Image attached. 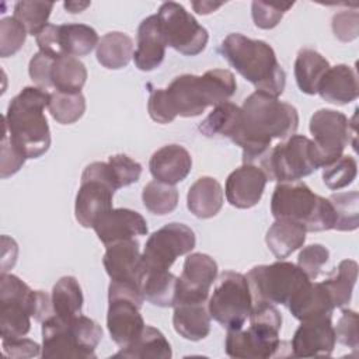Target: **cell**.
Segmentation results:
<instances>
[{
	"label": "cell",
	"instance_id": "cell-1",
	"mask_svg": "<svg viewBox=\"0 0 359 359\" xmlns=\"http://www.w3.org/2000/svg\"><path fill=\"white\" fill-rule=\"evenodd\" d=\"M236 88V77L226 69H212L202 76L181 74L167 88L151 90L147 111L157 123H170L177 116H198L208 107L229 101Z\"/></svg>",
	"mask_w": 359,
	"mask_h": 359
},
{
	"label": "cell",
	"instance_id": "cell-2",
	"mask_svg": "<svg viewBox=\"0 0 359 359\" xmlns=\"http://www.w3.org/2000/svg\"><path fill=\"white\" fill-rule=\"evenodd\" d=\"M240 108V128L231 142L243 149V164L258 165L272 140H285L297 130V109L269 94L255 91Z\"/></svg>",
	"mask_w": 359,
	"mask_h": 359
},
{
	"label": "cell",
	"instance_id": "cell-3",
	"mask_svg": "<svg viewBox=\"0 0 359 359\" xmlns=\"http://www.w3.org/2000/svg\"><path fill=\"white\" fill-rule=\"evenodd\" d=\"M50 93L41 87H24L8 104L3 116V132L27 158H38L50 146V130L43 114Z\"/></svg>",
	"mask_w": 359,
	"mask_h": 359
},
{
	"label": "cell",
	"instance_id": "cell-4",
	"mask_svg": "<svg viewBox=\"0 0 359 359\" xmlns=\"http://www.w3.org/2000/svg\"><path fill=\"white\" fill-rule=\"evenodd\" d=\"M219 50L257 91L276 98L283 93L286 73L279 65L275 50L265 41L233 32L222 41Z\"/></svg>",
	"mask_w": 359,
	"mask_h": 359
},
{
	"label": "cell",
	"instance_id": "cell-5",
	"mask_svg": "<svg viewBox=\"0 0 359 359\" xmlns=\"http://www.w3.org/2000/svg\"><path fill=\"white\" fill-rule=\"evenodd\" d=\"M53 314L46 292L32 290L13 273L0 276V334L1 339L20 338L29 332L31 317L43 323Z\"/></svg>",
	"mask_w": 359,
	"mask_h": 359
},
{
	"label": "cell",
	"instance_id": "cell-6",
	"mask_svg": "<svg viewBox=\"0 0 359 359\" xmlns=\"http://www.w3.org/2000/svg\"><path fill=\"white\" fill-rule=\"evenodd\" d=\"M247 330H229L224 349L230 358L268 359L283 356L280 352L286 342L280 341L282 316L275 304L254 302Z\"/></svg>",
	"mask_w": 359,
	"mask_h": 359
},
{
	"label": "cell",
	"instance_id": "cell-7",
	"mask_svg": "<svg viewBox=\"0 0 359 359\" xmlns=\"http://www.w3.org/2000/svg\"><path fill=\"white\" fill-rule=\"evenodd\" d=\"M102 338L101 325L87 316L63 320L52 314L42 323L43 359H95Z\"/></svg>",
	"mask_w": 359,
	"mask_h": 359
},
{
	"label": "cell",
	"instance_id": "cell-8",
	"mask_svg": "<svg viewBox=\"0 0 359 359\" xmlns=\"http://www.w3.org/2000/svg\"><path fill=\"white\" fill-rule=\"evenodd\" d=\"M271 213L276 220L302 224L306 231L334 229V210L328 198L314 194L304 182H279L271 198Z\"/></svg>",
	"mask_w": 359,
	"mask_h": 359
},
{
	"label": "cell",
	"instance_id": "cell-9",
	"mask_svg": "<svg viewBox=\"0 0 359 359\" xmlns=\"http://www.w3.org/2000/svg\"><path fill=\"white\" fill-rule=\"evenodd\" d=\"M258 167L265 172L268 181L294 182L320 168V161L311 139L292 135L271 147Z\"/></svg>",
	"mask_w": 359,
	"mask_h": 359
},
{
	"label": "cell",
	"instance_id": "cell-10",
	"mask_svg": "<svg viewBox=\"0 0 359 359\" xmlns=\"http://www.w3.org/2000/svg\"><path fill=\"white\" fill-rule=\"evenodd\" d=\"M143 302V293L136 283L111 280L107 327L111 339L119 348L129 346L142 334L146 325L140 314Z\"/></svg>",
	"mask_w": 359,
	"mask_h": 359
},
{
	"label": "cell",
	"instance_id": "cell-11",
	"mask_svg": "<svg viewBox=\"0 0 359 359\" xmlns=\"http://www.w3.org/2000/svg\"><path fill=\"white\" fill-rule=\"evenodd\" d=\"M252 303L268 302L287 306L292 297L310 282L309 276L294 264L276 261L269 265H257L245 275Z\"/></svg>",
	"mask_w": 359,
	"mask_h": 359
},
{
	"label": "cell",
	"instance_id": "cell-12",
	"mask_svg": "<svg viewBox=\"0 0 359 359\" xmlns=\"http://www.w3.org/2000/svg\"><path fill=\"white\" fill-rule=\"evenodd\" d=\"M119 189L108 163L94 161L88 164L80 181L76 195L74 215L79 224L88 229L108 210L112 209L115 191Z\"/></svg>",
	"mask_w": 359,
	"mask_h": 359
},
{
	"label": "cell",
	"instance_id": "cell-13",
	"mask_svg": "<svg viewBox=\"0 0 359 359\" xmlns=\"http://www.w3.org/2000/svg\"><path fill=\"white\" fill-rule=\"evenodd\" d=\"M251 309L252 296L245 275L234 271L220 273L208 302L210 317L227 331L238 330L250 317Z\"/></svg>",
	"mask_w": 359,
	"mask_h": 359
},
{
	"label": "cell",
	"instance_id": "cell-14",
	"mask_svg": "<svg viewBox=\"0 0 359 359\" xmlns=\"http://www.w3.org/2000/svg\"><path fill=\"white\" fill-rule=\"evenodd\" d=\"M157 18L167 46L185 56H196L206 48L209 39L206 28L180 3H163L157 11Z\"/></svg>",
	"mask_w": 359,
	"mask_h": 359
},
{
	"label": "cell",
	"instance_id": "cell-15",
	"mask_svg": "<svg viewBox=\"0 0 359 359\" xmlns=\"http://www.w3.org/2000/svg\"><path fill=\"white\" fill-rule=\"evenodd\" d=\"M195 233L184 223H168L151 233L140 257V268L168 271L180 255L194 250Z\"/></svg>",
	"mask_w": 359,
	"mask_h": 359
},
{
	"label": "cell",
	"instance_id": "cell-16",
	"mask_svg": "<svg viewBox=\"0 0 359 359\" xmlns=\"http://www.w3.org/2000/svg\"><path fill=\"white\" fill-rule=\"evenodd\" d=\"M310 132L318 156L320 167H325L338 160L351 136V121L345 114L335 109H318L310 118Z\"/></svg>",
	"mask_w": 359,
	"mask_h": 359
},
{
	"label": "cell",
	"instance_id": "cell-17",
	"mask_svg": "<svg viewBox=\"0 0 359 359\" xmlns=\"http://www.w3.org/2000/svg\"><path fill=\"white\" fill-rule=\"evenodd\" d=\"M35 39L39 50L55 59L86 56L100 42L97 31L86 24H48Z\"/></svg>",
	"mask_w": 359,
	"mask_h": 359
},
{
	"label": "cell",
	"instance_id": "cell-18",
	"mask_svg": "<svg viewBox=\"0 0 359 359\" xmlns=\"http://www.w3.org/2000/svg\"><path fill=\"white\" fill-rule=\"evenodd\" d=\"M216 278L217 264L212 257L202 252L189 254L177 280L174 306L178 303H206Z\"/></svg>",
	"mask_w": 359,
	"mask_h": 359
},
{
	"label": "cell",
	"instance_id": "cell-19",
	"mask_svg": "<svg viewBox=\"0 0 359 359\" xmlns=\"http://www.w3.org/2000/svg\"><path fill=\"white\" fill-rule=\"evenodd\" d=\"M335 342L331 317L304 320L292 338L290 353L294 358L330 356L335 348Z\"/></svg>",
	"mask_w": 359,
	"mask_h": 359
},
{
	"label": "cell",
	"instance_id": "cell-20",
	"mask_svg": "<svg viewBox=\"0 0 359 359\" xmlns=\"http://www.w3.org/2000/svg\"><path fill=\"white\" fill-rule=\"evenodd\" d=\"M266 182L268 178L258 165L243 164L231 171L226 180L227 202L238 209H250L261 201Z\"/></svg>",
	"mask_w": 359,
	"mask_h": 359
},
{
	"label": "cell",
	"instance_id": "cell-21",
	"mask_svg": "<svg viewBox=\"0 0 359 359\" xmlns=\"http://www.w3.org/2000/svg\"><path fill=\"white\" fill-rule=\"evenodd\" d=\"M93 229L105 247L121 240L147 234L146 219L139 212L126 208H112L94 223Z\"/></svg>",
	"mask_w": 359,
	"mask_h": 359
},
{
	"label": "cell",
	"instance_id": "cell-22",
	"mask_svg": "<svg viewBox=\"0 0 359 359\" xmlns=\"http://www.w3.org/2000/svg\"><path fill=\"white\" fill-rule=\"evenodd\" d=\"M140 245L135 238L121 240L107 245L102 264L111 280L130 282L136 283L140 287Z\"/></svg>",
	"mask_w": 359,
	"mask_h": 359
},
{
	"label": "cell",
	"instance_id": "cell-23",
	"mask_svg": "<svg viewBox=\"0 0 359 359\" xmlns=\"http://www.w3.org/2000/svg\"><path fill=\"white\" fill-rule=\"evenodd\" d=\"M149 168L154 180L175 185L184 181L191 172L192 157L185 147L167 144L151 154Z\"/></svg>",
	"mask_w": 359,
	"mask_h": 359
},
{
	"label": "cell",
	"instance_id": "cell-24",
	"mask_svg": "<svg viewBox=\"0 0 359 359\" xmlns=\"http://www.w3.org/2000/svg\"><path fill=\"white\" fill-rule=\"evenodd\" d=\"M165 48L167 43L157 14L146 17L137 29V48L133 52L136 67L142 72L154 70L164 60Z\"/></svg>",
	"mask_w": 359,
	"mask_h": 359
},
{
	"label": "cell",
	"instance_id": "cell-25",
	"mask_svg": "<svg viewBox=\"0 0 359 359\" xmlns=\"http://www.w3.org/2000/svg\"><path fill=\"white\" fill-rule=\"evenodd\" d=\"M286 307L299 321L331 317L335 309L325 286L321 282L311 280L292 297Z\"/></svg>",
	"mask_w": 359,
	"mask_h": 359
},
{
	"label": "cell",
	"instance_id": "cell-26",
	"mask_svg": "<svg viewBox=\"0 0 359 359\" xmlns=\"http://www.w3.org/2000/svg\"><path fill=\"white\" fill-rule=\"evenodd\" d=\"M317 94L323 100L338 105L355 101L359 94L356 72L348 65L330 67L318 84Z\"/></svg>",
	"mask_w": 359,
	"mask_h": 359
},
{
	"label": "cell",
	"instance_id": "cell-27",
	"mask_svg": "<svg viewBox=\"0 0 359 359\" xmlns=\"http://www.w3.org/2000/svg\"><path fill=\"white\" fill-rule=\"evenodd\" d=\"M224 201V194L220 182L213 177L198 178L188 191L187 206L189 212L199 219L216 216Z\"/></svg>",
	"mask_w": 359,
	"mask_h": 359
},
{
	"label": "cell",
	"instance_id": "cell-28",
	"mask_svg": "<svg viewBox=\"0 0 359 359\" xmlns=\"http://www.w3.org/2000/svg\"><path fill=\"white\" fill-rule=\"evenodd\" d=\"M210 318L206 303H178L174 306V330L188 341L206 338L210 332Z\"/></svg>",
	"mask_w": 359,
	"mask_h": 359
},
{
	"label": "cell",
	"instance_id": "cell-29",
	"mask_svg": "<svg viewBox=\"0 0 359 359\" xmlns=\"http://www.w3.org/2000/svg\"><path fill=\"white\" fill-rule=\"evenodd\" d=\"M178 278L170 271L139 269V285L144 300L158 307H174Z\"/></svg>",
	"mask_w": 359,
	"mask_h": 359
},
{
	"label": "cell",
	"instance_id": "cell-30",
	"mask_svg": "<svg viewBox=\"0 0 359 359\" xmlns=\"http://www.w3.org/2000/svg\"><path fill=\"white\" fill-rule=\"evenodd\" d=\"M172 356L171 345L161 331L151 325H144L142 334L126 348H121L114 358L130 359H170Z\"/></svg>",
	"mask_w": 359,
	"mask_h": 359
},
{
	"label": "cell",
	"instance_id": "cell-31",
	"mask_svg": "<svg viewBox=\"0 0 359 359\" xmlns=\"http://www.w3.org/2000/svg\"><path fill=\"white\" fill-rule=\"evenodd\" d=\"M330 67L328 60L317 50L300 49L294 60V77L300 91L309 95L317 94L318 84Z\"/></svg>",
	"mask_w": 359,
	"mask_h": 359
},
{
	"label": "cell",
	"instance_id": "cell-32",
	"mask_svg": "<svg viewBox=\"0 0 359 359\" xmlns=\"http://www.w3.org/2000/svg\"><path fill=\"white\" fill-rule=\"evenodd\" d=\"M306 233V229L299 223L290 220H275L266 231L265 243L278 259H283L303 247Z\"/></svg>",
	"mask_w": 359,
	"mask_h": 359
},
{
	"label": "cell",
	"instance_id": "cell-33",
	"mask_svg": "<svg viewBox=\"0 0 359 359\" xmlns=\"http://www.w3.org/2000/svg\"><path fill=\"white\" fill-rule=\"evenodd\" d=\"M241 108L230 101L222 102L199 123V132L206 137L233 140L240 128Z\"/></svg>",
	"mask_w": 359,
	"mask_h": 359
},
{
	"label": "cell",
	"instance_id": "cell-34",
	"mask_svg": "<svg viewBox=\"0 0 359 359\" xmlns=\"http://www.w3.org/2000/svg\"><path fill=\"white\" fill-rule=\"evenodd\" d=\"M95 55L101 66L112 70L123 69L133 57V41L123 32H108L100 39Z\"/></svg>",
	"mask_w": 359,
	"mask_h": 359
},
{
	"label": "cell",
	"instance_id": "cell-35",
	"mask_svg": "<svg viewBox=\"0 0 359 359\" xmlns=\"http://www.w3.org/2000/svg\"><path fill=\"white\" fill-rule=\"evenodd\" d=\"M87 80V69L81 60L63 56L53 60L50 67V87L55 91L76 94L81 93Z\"/></svg>",
	"mask_w": 359,
	"mask_h": 359
},
{
	"label": "cell",
	"instance_id": "cell-36",
	"mask_svg": "<svg viewBox=\"0 0 359 359\" xmlns=\"http://www.w3.org/2000/svg\"><path fill=\"white\" fill-rule=\"evenodd\" d=\"M53 314L63 320H70L81 314L84 297L81 287L74 276L60 278L50 294Z\"/></svg>",
	"mask_w": 359,
	"mask_h": 359
},
{
	"label": "cell",
	"instance_id": "cell-37",
	"mask_svg": "<svg viewBox=\"0 0 359 359\" xmlns=\"http://www.w3.org/2000/svg\"><path fill=\"white\" fill-rule=\"evenodd\" d=\"M358 279V264L353 259H344L321 283L328 290L334 307H344L351 302L353 286Z\"/></svg>",
	"mask_w": 359,
	"mask_h": 359
},
{
	"label": "cell",
	"instance_id": "cell-38",
	"mask_svg": "<svg viewBox=\"0 0 359 359\" xmlns=\"http://www.w3.org/2000/svg\"><path fill=\"white\" fill-rule=\"evenodd\" d=\"M142 201L149 212L163 216L171 213L177 208L178 191L174 185L154 180L144 185L142 192Z\"/></svg>",
	"mask_w": 359,
	"mask_h": 359
},
{
	"label": "cell",
	"instance_id": "cell-39",
	"mask_svg": "<svg viewBox=\"0 0 359 359\" xmlns=\"http://www.w3.org/2000/svg\"><path fill=\"white\" fill-rule=\"evenodd\" d=\"M334 210V230L352 231L359 226V194L358 191L339 192L328 198Z\"/></svg>",
	"mask_w": 359,
	"mask_h": 359
},
{
	"label": "cell",
	"instance_id": "cell-40",
	"mask_svg": "<svg viewBox=\"0 0 359 359\" xmlns=\"http://www.w3.org/2000/svg\"><path fill=\"white\" fill-rule=\"evenodd\" d=\"M48 109L56 122L62 125H70L83 116L86 111V98L81 93L69 94L53 91L50 93Z\"/></svg>",
	"mask_w": 359,
	"mask_h": 359
},
{
	"label": "cell",
	"instance_id": "cell-41",
	"mask_svg": "<svg viewBox=\"0 0 359 359\" xmlns=\"http://www.w3.org/2000/svg\"><path fill=\"white\" fill-rule=\"evenodd\" d=\"M52 1H18L14 6V18L18 20L29 35H38L46 25L53 8Z\"/></svg>",
	"mask_w": 359,
	"mask_h": 359
},
{
	"label": "cell",
	"instance_id": "cell-42",
	"mask_svg": "<svg viewBox=\"0 0 359 359\" xmlns=\"http://www.w3.org/2000/svg\"><path fill=\"white\" fill-rule=\"evenodd\" d=\"M358 174V164L352 156H341L334 163L323 167V181L331 191L342 189L353 182Z\"/></svg>",
	"mask_w": 359,
	"mask_h": 359
},
{
	"label": "cell",
	"instance_id": "cell-43",
	"mask_svg": "<svg viewBox=\"0 0 359 359\" xmlns=\"http://www.w3.org/2000/svg\"><path fill=\"white\" fill-rule=\"evenodd\" d=\"M27 29L14 17H6L0 21V56L8 57L15 55L24 45Z\"/></svg>",
	"mask_w": 359,
	"mask_h": 359
},
{
	"label": "cell",
	"instance_id": "cell-44",
	"mask_svg": "<svg viewBox=\"0 0 359 359\" xmlns=\"http://www.w3.org/2000/svg\"><path fill=\"white\" fill-rule=\"evenodd\" d=\"M293 6V3H264V1H252L251 14L252 21L258 28L271 29L275 28L282 20L283 14Z\"/></svg>",
	"mask_w": 359,
	"mask_h": 359
},
{
	"label": "cell",
	"instance_id": "cell-45",
	"mask_svg": "<svg viewBox=\"0 0 359 359\" xmlns=\"http://www.w3.org/2000/svg\"><path fill=\"white\" fill-rule=\"evenodd\" d=\"M109 168L118 188L137 182L142 174V165L126 154H115L108 158Z\"/></svg>",
	"mask_w": 359,
	"mask_h": 359
},
{
	"label": "cell",
	"instance_id": "cell-46",
	"mask_svg": "<svg viewBox=\"0 0 359 359\" xmlns=\"http://www.w3.org/2000/svg\"><path fill=\"white\" fill-rule=\"evenodd\" d=\"M330 258V251L321 244H310L304 247L297 257V266L309 276L310 280H314L324 264Z\"/></svg>",
	"mask_w": 359,
	"mask_h": 359
},
{
	"label": "cell",
	"instance_id": "cell-47",
	"mask_svg": "<svg viewBox=\"0 0 359 359\" xmlns=\"http://www.w3.org/2000/svg\"><path fill=\"white\" fill-rule=\"evenodd\" d=\"M0 175L3 180L14 175L25 163V154L15 146V143L3 132L1 137V156H0Z\"/></svg>",
	"mask_w": 359,
	"mask_h": 359
},
{
	"label": "cell",
	"instance_id": "cell-48",
	"mask_svg": "<svg viewBox=\"0 0 359 359\" xmlns=\"http://www.w3.org/2000/svg\"><path fill=\"white\" fill-rule=\"evenodd\" d=\"M335 339L342 345L351 348L352 351H358L359 348V337H358V314L353 310L344 309L341 317L334 327Z\"/></svg>",
	"mask_w": 359,
	"mask_h": 359
},
{
	"label": "cell",
	"instance_id": "cell-49",
	"mask_svg": "<svg viewBox=\"0 0 359 359\" xmlns=\"http://www.w3.org/2000/svg\"><path fill=\"white\" fill-rule=\"evenodd\" d=\"M334 35L342 41L349 42L358 36L359 32V15L355 10L339 11L332 17Z\"/></svg>",
	"mask_w": 359,
	"mask_h": 359
},
{
	"label": "cell",
	"instance_id": "cell-50",
	"mask_svg": "<svg viewBox=\"0 0 359 359\" xmlns=\"http://www.w3.org/2000/svg\"><path fill=\"white\" fill-rule=\"evenodd\" d=\"M55 57L43 53V52H36L28 66V73L31 80L36 84V87H41L43 90L50 88V67L53 63Z\"/></svg>",
	"mask_w": 359,
	"mask_h": 359
},
{
	"label": "cell",
	"instance_id": "cell-51",
	"mask_svg": "<svg viewBox=\"0 0 359 359\" xmlns=\"http://www.w3.org/2000/svg\"><path fill=\"white\" fill-rule=\"evenodd\" d=\"M3 352L10 358H34L41 355V346L28 338H11V339H1Z\"/></svg>",
	"mask_w": 359,
	"mask_h": 359
},
{
	"label": "cell",
	"instance_id": "cell-52",
	"mask_svg": "<svg viewBox=\"0 0 359 359\" xmlns=\"http://www.w3.org/2000/svg\"><path fill=\"white\" fill-rule=\"evenodd\" d=\"M223 3H212V1H194L192 6L196 13L199 14H209L213 13L216 8H219Z\"/></svg>",
	"mask_w": 359,
	"mask_h": 359
},
{
	"label": "cell",
	"instance_id": "cell-53",
	"mask_svg": "<svg viewBox=\"0 0 359 359\" xmlns=\"http://www.w3.org/2000/svg\"><path fill=\"white\" fill-rule=\"evenodd\" d=\"M90 6V1H84V3H77V1H66L65 3V8L72 13V14H76V13H81L84 8H87Z\"/></svg>",
	"mask_w": 359,
	"mask_h": 359
}]
</instances>
